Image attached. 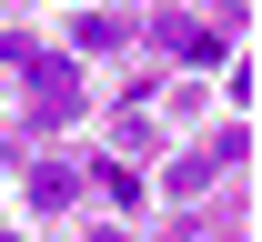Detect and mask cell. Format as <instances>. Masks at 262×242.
I'll return each instance as SVG.
<instances>
[{
	"label": "cell",
	"mask_w": 262,
	"mask_h": 242,
	"mask_svg": "<svg viewBox=\"0 0 262 242\" xmlns=\"http://www.w3.org/2000/svg\"><path fill=\"white\" fill-rule=\"evenodd\" d=\"M31 192H40V202H71V192H81V172H71V162H40Z\"/></svg>",
	"instance_id": "obj_3"
},
{
	"label": "cell",
	"mask_w": 262,
	"mask_h": 242,
	"mask_svg": "<svg viewBox=\"0 0 262 242\" xmlns=\"http://www.w3.org/2000/svg\"><path fill=\"white\" fill-rule=\"evenodd\" d=\"M71 111H81V71H71V61H40L31 71V121H71Z\"/></svg>",
	"instance_id": "obj_1"
},
{
	"label": "cell",
	"mask_w": 262,
	"mask_h": 242,
	"mask_svg": "<svg viewBox=\"0 0 262 242\" xmlns=\"http://www.w3.org/2000/svg\"><path fill=\"white\" fill-rule=\"evenodd\" d=\"M101 172V192H111V212H141V172H131V162H91Z\"/></svg>",
	"instance_id": "obj_2"
}]
</instances>
